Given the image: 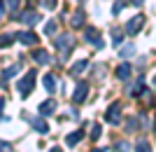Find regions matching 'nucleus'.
<instances>
[{"label":"nucleus","mask_w":156,"mask_h":152,"mask_svg":"<svg viewBox=\"0 0 156 152\" xmlns=\"http://www.w3.org/2000/svg\"><path fill=\"white\" fill-rule=\"evenodd\" d=\"M37 110H40V113H42V115H51L54 110H56V103H54V98L44 101V103H42V106H40Z\"/></svg>","instance_id":"nucleus-8"},{"label":"nucleus","mask_w":156,"mask_h":152,"mask_svg":"<svg viewBox=\"0 0 156 152\" xmlns=\"http://www.w3.org/2000/svg\"><path fill=\"white\" fill-rule=\"evenodd\" d=\"M33 126H35V129H37L40 133H47V131H49V126H47V122H42L40 117H35V119H33Z\"/></svg>","instance_id":"nucleus-13"},{"label":"nucleus","mask_w":156,"mask_h":152,"mask_svg":"<svg viewBox=\"0 0 156 152\" xmlns=\"http://www.w3.org/2000/svg\"><path fill=\"white\" fill-rule=\"evenodd\" d=\"M2 14H5V2L0 0V19H2Z\"/></svg>","instance_id":"nucleus-26"},{"label":"nucleus","mask_w":156,"mask_h":152,"mask_svg":"<svg viewBox=\"0 0 156 152\" xmlns=\"http://www.w3.org/2000/svg\"><path fill=\"white\" fill-rule=\"evenodd\" d=\"M86 91H89V84H86V82H79L77 89H75V101H77V103H82V101L86 98Z\"/></svg>","instance_id":"nucleus-7"},{"label":"nucleus","mask_w":156,"mask_h":152,"mask_svg":"<svg viewBox=\"0 0 156 152\" xmlns=\"http://www.w3.org/2000/svg\"><path fill=\"white\" fill-rule=\"evenodd\" d=\"M137 152H151V145L147 140H140V143H137Z\"/></svg>","instance_id":"nucleus-20"},{"label":"nucleus","mask_w":156,"mask_h":152,"mask_svg":"<svg viewBox=\"0 0 156 152\" xmlns=\"http://www.w3.org/2000/svg\"><path fill=\"white\" fill-rule=\"evenodd\" d=\"M44 87H47V91H49V94H54V91H56V77H54V75H47V77H44Z\"/></svg>","instance_id":"nucleus-11"},{"label":"nucleus","mask_w":156,"mask_h":152,"mask_svg":"<svg viewBox=\"0 0 156 152\" xmlns=\"http://www.w3.org/2000/svg\"><path fill=\"white\" fill-rule=\"evenodd\" d=\"M54 45H56V49H61V52H68V49H72V38L70 35H61V38L54 40Z\"/></svg>","instance_id":"nucleus-4"},{"label":"nucleus","mask_w":156,"mask_h":152,"mask_svg":"<svg viewBox=\"0 0 156 152\" xmlns=\"http://www.w3.org/2000/svg\"><path fill=\"white\" fill-rule=\"evenodd\" d=\"M82 138H84V133H82V131H77V133H70V136L65 138V143H68V145H77V143H79Z\"/></svg>","instance_id":"nucleus-12"},{"label":"nucleus","mask_w":156,"mask_h":152,"mask_svg":"<svg viewBox=\"0 0 156 152\" xmlns=\"http://www.w3.org/2000/svg\"><path fill=\"white\" fill-rule=\"evenodd\" d=\"M35 75H37V73H35V70H30V73H28L26 77H23L19 84H16V89H19V94L23 96V98H26L28 94H30V89L35 87Z\"/></svg>","instance_id":"nucleus-1"},{"label":"nucleus","mask_w":156,"mask_h":152,"mask_svg":"<svg viewBox=\"0 0 156 152\" xmlns=\"http://www.w3.org/2000/svg\"><path fill=\"white\" fill-rule=\"evenodd\" d=\"M119 110H121V103H112V108L107 110L105 119H107V122H112V124H119V122H121V115H119Z\"/></svg>","instance_id":"nucleus-3"},{"label":"nucleus","mask_w":156,"mask_h":152,"mask_svg":"<svg viewBox=\"0 0 156 152\" xmlns=\"http://www.w3.org/2000/svg\"><path fill=\"white\" fill-rule=\"evenodd\" d=\"M117 77H119V80L130 77V66H128V63H124V66H119V68H117Z\"/></svg>","instance_id":"nucleus-10"},{"label":"nucleus","mask_w":156,"mask_h":152,"mask_svg":"<svg viewBox=\"0 0 156 152\" xmlns=\"http://www.w3.org/2000/svg\"><path fill=\"white\" fill-rule=\"evenodd\" d=\"M7 7H9V12L16 14V9L21 7V0H7Z\"/></svg>","instance_id":"nucleus-17"},{"label":"nucleus","mask_w":156,"mask_h":152,"mask_svg":"<svg viewBox=\"0 0 156 152\" xmlns=\"http://www.w3.org/2000/svg\"><path fill=\"white\" fill-rule=\"evenodd\" d=\"M142 26H144V17H142V14H137V17H133V19H130L128 26H126V33H128V35H135Z\"/></svg>","instance_id":"nucleus-2"},{"label":"nucleus","mask_w":156,"mask_h":152,"mask_svg":"<svg viewBox=\"0 0 156 152\" xmlns=\"http://www.w3.org/2000/svg\"><path fill=\"white\" fill-rule=\"evenodd\" d=\"M14 42V35H2L0 38V47H9Z\"/></svg>","instance_id":"nucleus-19"},{"label":"nucleus","mask_w":156,"mask_h":152,"mask_svg":"<svg viewBox=\"0 0 156 152\" xmlns=\"http://www.w3.org/2000/svg\"><path fill=\"white\" fill-rule=\"evenodd\" d=\"M51 152H61V147H54V150H51Z\"/></svg>","instance_id":"nucleus-28"},{"label":"nucleus","mask_w":156,"mask_h":152,"mask_svg":"<svg viewBox=\"0 0 156 152\" xmlns=\"http://www.w3.org/2000/svg\"><path fill=\"white\" fill-rule=\"evenodd\" d=\"M117 150H119V152H128V150H130V147H128V145H126V143H119V145H117Z\"/></svg>","instance_id":"nucleus-23"},{"label":"nucleus","mask_w":156,"mask_h":152,"mask_svg":"<svg viewBox=\"0 0 156 152\" xmlns=\"http://www.w3.org/2000/svg\"><path fill=\"white\" fill-rule=\"evenodd\" d=\"M44 5L47 7H56V0H44Z\"/></svg>","instance_id":"nucleus-25"},{"label":"nucleus","mask_w":156,"mask_h":152,"mask_svg":"<svg viewBox=\"0 0 156 152\" xmlns=\"http://www.w3.org/2000/svg\"><path fill=\"white\" fill-rule=\"evenodd\" d=\"M98 136H100V126H93V133H91V138H93V140H96V138H98Z\"/></svg>","instance_id":"nucleus-24"},{"label":"nucleus","mask_w":156,"mask_h":152,"mask_svg":"<svg viewBox=\"0 0 156 152\" xmlns=\"http://www.w3.org/2000/svg\"><path fill=\"white\" fill-rule=\"evenodd\" d=\"M86 66H89V61H79V63H75V66L70 68V75H79Z\"/></svg>","instance_id":"nucleus-15"},{"label":"nucleus","mask_w":156,"mask_h":152,"mask_svg":"<svg viewBox=\"0 0 156 152\" xmlns=\"http://www.w3.org/2000/svg\"><path fill=\"white\" fill-rule=\"evenodd\" d=\"M14 38L19 40V42H23V45H35V42H37V35L30 33V31H26V33H19V35H14Z\"/></svg>","instance_id":"nucleus-6"},{"label":"nucleus","mask_w":156,"mask_h":152,"mask_svg":"<svg viewBox=\"0 0 156 152\" xmlns=\"http://www.w3.org/2000/svg\"><path fill=\"white\" fill-rule=\"evenodd\" d=\"M86 40L93 42L96 47H103V40H98V31H93V28H86Z\"/></svg>","instance_id":"nucleus-9"},{"label":"nucleus","mask_w":156,"mask_h":152,"mask_svg":"<svg viewBox=\"0 0 156 152\" xmlns=\"http://www.w3.org/2000/svg\"><path fill=\"white\" fill-rule=\"evenodd\" d=\"M72 26H82V24H84V12H82V9H79V12H75V17H72Z\"/></svg>","instance_id":"nucleus-16"},{"label":"nucleus","mask_w":156,"mask_h":152,"mask_svg":"<svg viewBox=\"0 0 156 152\" xmlns=\"http://www.w3.org/2000/svg\"><path fill=\"white\" fill-rule=\"evenodd\" d=\"M16 70H19V66H12V68H7V70H5V75H2V82H7L9 77H14V73H16Z\"/></svg>","instance_id":"nucleus-18"},{"label":"nucleus","mask_w":156,"mask_h":152,"mask_svg":"<svg viewBox=\"0 0 156 152\" xmlns=\"http://www.w3.org/2000/svg\"><path fill=\"white\" fill-rule=\"evenodd\" d=\"M130 2H133V5H140V2H142V0H130Z\"/></svg>","instance_id":"nucleus-27"},{"label":"nucleus","mask_w":156,"mask_h":152,"mask_svg":"<svg viewBox=\"0 0 156 152\" xmlns=\"http://www.w3.org/2000/svg\"><path fill=\"white\" fill-rule=\"evenodd\" d=\"M35 61H37V63H42V66H47V63H49V54H47L44 49H40V52L35 54Z\"/></svg>","instance_id":"nucleus-14"},{"label":"nucleus","mask_w":156,"mask_h":152,"mask_svg":"<svg viewBox=\"0 0 156 152\" xmlns=\"http://www.w3.org/2000/svg\"><path fill=\"white\" fill-rule=\"evenodd\" d=\"M0 152H12V145H9V143H2V140H0Z\"/></svg>","instance_id":"nucleus-22"},{"label":"nucleus","mask_w":156,"mask_h":152,"mask_svg":"<svg viewBox=\"0 0 156 152\" xmlns=\"http://www.w3.org/2000/svg\"><path fill=\"white\" fill-rule=\"evenodd\" d=\"M51 33H56V24L49 21V24H47V35H51Z\"/></svg>","instance_id":"nucleus-21"},{"label":"nucleus","mask_w":156,"mask_h":152,"mask_svg":"<svg viewBox=\"0 0 156 152\" xmlns=\"http://www.w3.org/2000/svg\"><path fill=\"white\" fill-rule=\"evenodd\" d=\"M19 21H21V24H28V26H35V24L40 21V14L33 12V9H28V12H23L19 17Z\"/></svg>","instance_id":"nucleus-5"}]
</instances>
